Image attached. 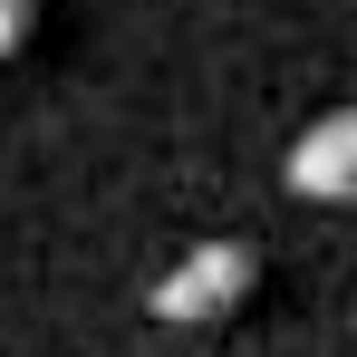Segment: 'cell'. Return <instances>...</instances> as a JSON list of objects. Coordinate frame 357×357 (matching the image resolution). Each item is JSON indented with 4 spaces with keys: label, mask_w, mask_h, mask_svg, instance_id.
Wrapping results in <instances>:
<instances>
[{
    "label": "cell",
    "mask_w": 357,
    "mask_h": 357,
    "mask_svg": "<svg viewBox=\"0 0 357 357\" xmlns=\"http://www.w3.org/2000/svg\"><path fill=\"white\" fill-rule=\"evenodd\" d=\"M39 39V0H0V59H20Z\"/></svg>",
    "instance_id": "cell-3"
},
{
    "label": "cell",
    "mask_w": 357,
    "mask_h": 357,
    "mask_svg": "<svg viewBox=\"0 0 357 357\" xmlns=\"http://www.w3.org/2000/svg\"><path fill=\"white\" fill-rule=\"evenodd\" d=\"M290 183L309 193V203H357V107L319 116V126L290 145Z\"/></svg>",
    "instance_id": "cell-2"
},
{
    "label": "cell",
    "mask_w": 357,
    "mask_h": 357,
    "mask_svg": "<svg viewBox=\"0 0 357 357\" xmlns=\"http://www.w3.org/2000/svg\"><path fill=\"white\" fill-rule=\"evenodd\" d=\"M261 280V261H251V241H203V251H183L174 271L155 280V319H174V328H203V319H232L241 299Z\"/></svg>",
    "instance_id": "cell-1"
}]
</instances>
